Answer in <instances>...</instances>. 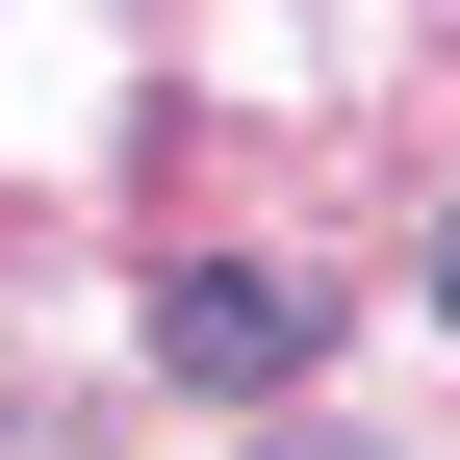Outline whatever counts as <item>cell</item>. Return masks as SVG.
<instances>
[{
	"mask_svg": "<svg viewBox=\"0 0 460 460\" xmlns=\"http://www.w3.org/2000/svg\"><path fill=\"white\" fill-rule=\"evenodd\" d=\"M307 281H281V256H180V281H154V358H180V384H230V410H256V384H307Z\"/></svg>",
	"mask_w": 460,
	"mask_h": 460,
	"instance_id": "obj_1",
	"label": "cell"
},
{
	"mask_svg": "<svg viewBox=\"0 0 460 460\" xmlns=\"http://www.w3.org/2000/svg\"><path fill=\"white\" fill-rule=\"evenodd\" d=\"M435 307H460V205H435Z\"/></svg>",
	"mask_w": 460,
	"mask_h": 460,
	"instance_id": "obj_2",
	"label": "cell"
},
{
	"mask_svg": "<svg viewBox=\"0 0 460 460\" xmlns=\"http://www.w3.org/2000/svg\"><path fill=\"white\" fill-rule=\"evenodd\" d=\"M281 460H358V435H281Z\"/></svg>",
	"mask_w": 460,
	"mask_h": 460,
	"instance_id": "obj_3",
	"label": "cell"
}]
</instances>
